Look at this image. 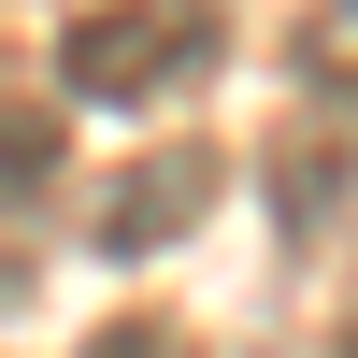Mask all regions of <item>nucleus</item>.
<instances>
[{"mask_svg":"<svg viewBox=\"0 0 358 358\" xmlns=\"http://www.w3.org/2000/svg\"><path fill=\"white\" fill-rule=\"evenodd\" d=\"M215 0H115V15H86L72 43H57V86L101 115H143V101H187L201 72H215Z\"/></svg>","mask_w":358,"mask_h":358,"instance_id":"1","label":"nucleus"},{"mask_svg":"<svg viewBox=\"0 0 358 358\" xmlns=\"http://www.w3.org/2000/svg\"><path fill=\"white\" fill-rule=\"evenodd\" d=\"M287 57H301V86H330V101H358V0H315V15L287 29Z\"/></svg>","mask_w":358,"mask_h":358,"instance_id":"4","label":"nucleus"},{"mask_svg":"<svg viewBox=\"0 0 358 358\" xmlns=\"http://www.w3.org/2000/svg\"><path fill=\"white\" fill-rule=\"evenodd\" d=\"M229 201V158H201V143H172V158H143L129 187L101 201V258H158V244H187L201 215Z\"/></svg>","mask_w":358,"mask_h":358,"instance_id":"2","label":"nucleus"},{"mask_svg":"<svg viewBox=\"0 0 358 358\" xmlns=\"http://www.w3.org/2000/svg\"><path fill=\"white\" fill-rule=\"evenodd\" d=\"M86 358H187V330H158V315H129V330H101Z\"/></svg>","mask_w":358,"mask_h":358,"instance_id":"6","label":"nucleus"},{"mask_svg":"<svg viewBox=\"0 0 358 358\" xmlns=\"http://www.w3.org/2000/svg\"><path fill=\"white\" fill-rule=\"evenodd\" d=\"M43 187H57V115L43 101H0V215H29Z\"/></svg>","mask_w":358,"mask_h":358,"instance_id":"3","label":"nucleus"},{"mask_svg":"<svg viewBox=\"0 0 358 358\" xmlns=\"http://www.w3.org/2000/svg\"><path fill=\"white\" fill-rule=\"evenodd\" d=\"M273 172H287V187H273V201H287V229H315V215L344 201V143H287Z\"/></svg>","mask_w":358,"mask_h":358,"instance_id":"5","label":"nucleus"},{"mask_svg":"<svg viewBox=\"0 0 358 358\" xmlns=\"http://www.w3.org/2000/svg\"><path fill=\"white\" fill-rule=\"evenodd\" d=\"M330 358H358V301H344V330H330Z\"/></svg>","mask_w":358,"mask_h":358,"instance_id":"7","label":"nucleus"}]
</instances>
